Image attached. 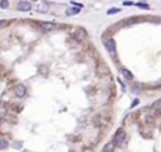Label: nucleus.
I'll return each instance as SVG.
<instances>
[{"mask_svg": "<svg viewBox=\"0 0 161 152\" xmlns=\"http://www.w3.org/2000/svg\"><path fill=\"white\" fill-rule=\"evenodd\" d=\"M105 45H106V49H107L109 53H112V54L116 53V43H115V40L112 39V38H109V39L106 40Z\"/></svg>", "mask_w": 161, "mask_h": 152, "instance_id": "obj_1", "label": "nucleus"}, {"mask_svg": "<svg viewBox=\"0 0 161 152\" xmlns=\"http://www.w3.org/2000/svg\"><path fill=\"white\" fill-rule=\"evenodd\" d=\"M16 9L19 12H29L32 9V4L29 1H19L18 5H16Z\"/></svg>", "mask_w": 161, "mask_h": 152, "instance_id": "obj_2", "label": "nucleus"}, {"mask_svg": "<svg viewBox=\"0 0 161 152\" xmlns=\"http://www.w3.org/2000/svg\"><path fill=\"white\" fill-rule=\"evenodd\" d=\"M125 137H126V133L122 130H118L115 134V145H121L125 141Z\"/></svg>", "mask_w": 161, "mask_h": 152, "instance_id": "obj_3", "label": "nucleus"}, {"mask_svg": "<svg viewBox=\"0 0 161 152\" xmlns=\"http://www.w3.org/2000/svg\"><path fill=\"white\" fill-rule=\"evenodd\" d=\"M40 28H42L44 32H52V30L57 29V24L46 22V23H42V24H40Z\"/></svg>", "mask_w": 161, "mask_h": 152, "instance_id": "obj_4", "label": "nucleus"}, {"mask_svg": "<svg viewBox=\"0 0 161 152\" xmlns=\"http://www.w3.org/2000/svg\"><path fill=\"white\" fill-rule=\"evenodd\" d=\"M15 94L19 97V98H22V97L25 96V93H26V89H25V86H23V84H18L15 87Z\"/></svg>", "mask_w": 161, "mask_h": 152, "instance_id": "obj_5", "label": "nucleus"}, {"mask_svg": "<svg viewBox=\"0 0 161 152\" xmlns=\"http://www.w3.org/2000/svg\"><path fill=\"white\" fill-rule=\"evenodd\" d=\"M37 10H38L39 13H47L48 10H49V4L46 1H43V3H40V4L37 6Z\"/></svg>", "mask_w": 161, "mask_h": 152, "instance_id": "obj_6", "label": "nucleus"}, {"mask_svg": "<svg viewBox=\"0 0 161 152\" xmlns=\"http://www.w3.org/2000/svg\"><path fill=\"white\" fill-rule=\"evenodd\" d=\"M81 12V9H77V8H68L66 10V15L67 16H71V15H74V14H78Z\"/></svg>", "mask_w": 161, "mask_h": 152, "instance_id": "obj_7", "label": "nucleus"}, {"mask_svg": "<svg viewBox=\"0 0 161 152\" xmlns=\"http://www.w3.org/2000/svg\"><path fill=\"white\" fill-rule=\"evenodd\" d=\"M122 74H123V77H125L126 79H128V81H131V79L133 78V74L128 71V69H125V68H123V69H122Z\"/></svg>", "mask_w": 161, "mask_h": 152, "instance_id": "obj_8", "label": "nucleus"}, {"mask_svg": "<svg viewBox=\"0 0 161 152\" xmlns=\"http://www.w3.org/2000/svg\"><path fill=\"white\" fill-rule=\"evenodd\" d=\"M6 147H8V141L4 140V138H0V150L6 148Z\"/></svg>", "mask_w": 161, "mask_h": 152, "instance_id": "obj_9", "label": "nucleus"}, {"mask_svg": "<svg viewBox=\"0 0 161 152\" xmlns=\"http://www.w3.org/2000/svg\"><path fill=\"white\" fill-rule=\"evenodd\" d=\"M152 108L154 109H160L161 108V99H157V101H155L152 103Z\"/></svg>", "mask_w": 161, "mask_h": 152, "instance_id": "obj_10", "label": "nucleus"}, {"mask_svg": "<svg viewBox=\"0 0 161 152\" xmlns=\"http://www.w3.org/2000/svg\"><path fill=\"white\" fill-rule=\"evenodd\" d=\"M136 5H137L139 8H142V9H149V8H150L147 3H141V1H140V3H137V4H136Z\"/></svg>", "mask_w": 161, "mask_h": 152, "instance_id": "obj_11", "label": "nucleus"}, {"mask_svg": "<svg viewBox=\"0 0 161 152\" xmlns=\"http://www.w3.org/2000/svg\"><path fill=\"white\" fill-rule=\"evenodd\" d=\"M71 4H72V5H74V8H77V9H82V8H83V4H82V3L71 1Z\"/></svg>", "mask_w": 161, "mask_h": 152, "instance_id": "obj_12", "label": "nucleus"}, {"mask_svg": "<svg viewBox=\"0 0 161 152\" xmlns=\"http://www.w3.org/2000/svg\"><path fill=\"white\" fill-rule=\"evenodd\" d=\"M8 6H9V1H4V0H3V1H0V8L6 9Z\"/></svg>", "mask_w": 161, "mask_h": 152, "instance_id": "obj_13", "label": "nucleus"}, {"mask_svg": "<svg viewBox=\"0 0 161 152\" xmlns=\"http://www.w3.org/2000/svg\"><path fill=\"white\" fill-rule=\"evenodd\" d=\"M120 12V9H109V10H107V14L108 15H111V14H115V13H118Z\"/></svg>", "mask_w": 161, "mask_h": 152, "instance_id": "obj_14", "label": "nucleus"}, {"mask_svg": "<svg viewBox=\"0 0 161 152\" xmlns=\"http://www.w3.org/2000/svg\"><path fill=\"white\" fill-rule=\"evenodd\" d=\"M122 4L126 5V6H131V5H133V3H132V1H123Z\"/></svg>", "mask_w": 161, "mask_h": 152, "instance_id": "obj_15", "label": "nucleus"}, {"mask_svg": "<svg viewBox=\"0 0 161 152\" xmlns=\"http://www.w3.org/2000/svg\"><path fill=\"white\" fill-rule=\"evenodd\" d=\"M137 103H139V99H135V101L132 102V105H131V108H133V107H135L136 105H137Z\"/></svg>", "mask_w": 161, "mask_h": 152, "instance_id": "obj_16", "label": "nucleus"}, {"mask_svg": "<svg viewBox=\"0 0 161 152\" xmlns=\"http://www.w3.org/2000/svg\"><path fill=\"white\" fill-rule=\"evenodd\" d=\"M5 25V20H0V26Z\"/></svg>", "mask_w": 161, "mask_h": 152, "instance_id": "obj_17", "label": "nucleus"}, {"mask_svg": "<svg viewBox=\"0 0 161 152\" xmlns=\"http://www.w3.org/2000/svg\"><path fill=\"white\" fill-rule=\"evenodd\" d=\"M157 84H159V86H161V78L159 79V81H157Z\"/></svg>", "mask_w": 161, "mask_h": 152, "instance_id": "obj_18", "label": "nucleus"}, {"mask_svg": "<svg viewBox=\"0 0 161 152\" xmlns=\"http://www.w3.org/2000/svg\"><path fill=\"white\" fill-rule=\"evenodd\" d=\"M0 123H1V118H0Z\"/></svg>", "mask_w": 161, "mask_h": 152, "instance_id": "obj_19", "label": "nucleus"}]
</instances>
